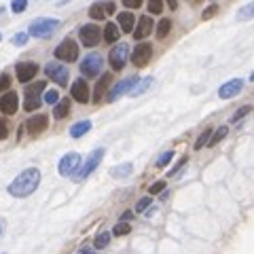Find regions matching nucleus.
<instances>
[{"instance_id":"1","label":"nucleus","mask_w":254,"mask_h":254,"mask_svg":"<svg viewBox=\"0 0 254 254\" xmlns=\"http://www.w3.org/2000/svg\"><path fill=\"white\" fill-rule=\"evenodd\" d=\"M38 184H41V171L36 168H28L9 184V193L13 197H28L38 189Z\"/></svg>"},{"instance_id":"2","label":"nucleus","mask_w":254,"mask_h":254,"mask_svg":"<svg viewBox=\"0 0 254 254\" xmlns=\"http://www.w3.org/2000/svg\"><path fill=\"white\" fill-rule=\"evenodd\" d=\"M104 155H106V150H104V148H95V150L91 152V155L87 157V161L83 163V165H79V169H76L74 174H72V180H74V182H83L89 174H91V171H95V168H98V165L102 163V159H104Z\"/></svg>"},{"instance_id":"3","label":"nucleus","mask_w":254,"mask_h":254,"mask_svg":"<svg viewBox=\"0 0 254 254\" xmlns=\"http://www.w3.org/2000/svg\"><path fill=\"white\" fill-rule=\"evenodd\" d=\"M57 28H60V19H51V17L34 19V21L30 23V36H34V38H49Z\"/></svg>"},{"instance_id":"4","label":"nucleus","mask_w":254,"mask_h":254,"mask_svg":"<svg viewBox=\"0 0 254 254\" xmlns=\"http://www.w3.org/2000/svg\"><path fill=\"white\" fill-rule=\"evenodd\" d=\"M55 57L62 62H76L79 60V44L72 38H66L55 47Z\"/></svg>"},{"instance_id":"5","label":"nucleus","mask_w":254,"mask_h":254,"mask_svg":"<svg viewBox=\"0 0 254 254\" xmlns=\"http://www.w3.org/2000/svg\"><path fill=\"white\" fill-rule=\"evenodd\" d=\"M102 64H104L102 55L89 53L85 60L81 62V74L85 76V79H93V76H98V74L102 72Z\"/></svg>"},{"instance_id":"6","label":"nucleus","mask_w":254,"mask_h":254,"mask_svg":"<svg viewBox=\"0 0 254 254\" xmlns=\"http://www.w3.org/2000/svg\"><path fill=\"white\" fill-rule=\"evenodd\" d=\"M44 74L49 76L51 81H55L60 87H66L68 85V79H70V72L64 64H55V62H49L44 66Z\"/></svg>"},{"instance_id":"7","label":"nucleus","mask_w":254,"mask_h":254,"mask_svg":"<svg viewBox=\"0 0 254 254\" xmlns=\"http://www.w3.org/2000/svg\"><path fill=\"white\" fill-rule=\"evenodd\" d=\"M127 53H129V47L125 42H119V47H112V51L108 53V64H110L112 70H123L127 64Z\"/></svg>"},{"instance_id":"8","label":"nucleus","mask_w":254,"mask_h":254,"mask_svg":"<svg viewBox=\"0 0 254 254\" xmlns=\"http://www.w3.org/2000/svg\"><path fill=\"white\" fill-rule=\"evenodd\" d=\"M138 76H127V79H123V81H119L117 85H114L112 89H110V93H108V102H117L121 95H125V93H129L133 87L138 85Z\"/></svg>"},{"instance_id":"9","label":"nucleus","mask_w":254,"mask_h":254,"mask_svg":"<svg viewBox=\"0 0 254 254\" xmlns=\"http://www.w3.org/2000/svg\"><path fill=\"white\" fill-rule=\"evenodd\" d=\"M79 36H81V42L85 44V47H95L102 38V30L93 23H87V25H81Z\"/></svg>"},{"instance_id":"10","label":"nucleus","mask_w":254,"mask_h":254,"mask_svg":"<svg viewBox=\"0 0 254 254\" xmlns=\"http://www.w3.org/2000/svg\"><path fill=\"white\" fill-rule=\"evenodd\" d=\"M79 165H81V155L79 152H68V155L62 157L57 171H60V176H72L74 171L79 169Z\"/></svg>"},{"instance_id":"11","label":"nucleus","mask_w":254,"mask_h":254,"mask_svg":"<svg viewBox=\"0 0 254 254\" xmlns=\"http://www.w3.org/2000/svg\"><path fill=\"white\" fill-rule=\"evenodd\" d=\"M150 57H152V47L142 42V44H136V49H133V53H131V62L136 68H144L146 64L150 62Z\"/></svg>"},{"instance_id":"12","label":"nucleus","mask_w":254,"mask_h":254,"mask_svg":"<svg viewBox=\"0 0 254 254\" xmlns=\"http://www.w3.org/2000/svg\"><path fill=\"white\" fill-rule=\"evenodd\" d=\"M36 72H38V64H34V62H21V64H17L15 66L17 81H21V83L32 81Z\"/></svg>"},{"instance_id":"13","label":"nucleus","mask_w":254,"mask_h":254,"mask_svg":"<svg viewBox=\"0 0 254 254\" xmlns=\"http://www.w3.org/2000/svg\"><path fill=\"white\" fill-rule=\"evenodd\" d=\"M241 87H244V81H241V79L227 81L225 85H220V89H218V98H222V100L235 98V95H237V93L241 91Z\"/></svg>"},{"instance_id":"14","label":"nucleus","mask_w":254,"mask_h":254,"mask_svg":"<svg viewBox=\"0 0 254 254\" xmlns=\"http://www.w3.org/2000/svg\"><path fill=\"white\" fill-rule=\"evenodd\" d=\"M47 125H49V117H47V114H34V117L28 119V123H25V127H28V131L32 133V136L42 133L44 129H47Z\"/></svg>"},{"instance_id":"15","label":"nucleus","mask_w":254,"mask_h":254,"mask_svg":"<svg viewBox=\"0 0 254 254\" xmlns=\"http://www.w3.org/2000/svg\"><path fill=\"white\" fill-rule=\"evenodd\" d=\"M70 95L76 100V102H81V104H87L89 102V87H87V81H74L72 83V89H70Z\"/></svg>"},{"instance_id":"16","label":"nucleus","mask_w":254,"mask_h":254,"mask_svg":"<svg viewBox=\"0 0 254 254\" xmlns=\"http://www.w3.org/2000/svg\"><path fill=\"white\" fill-rule=\"evenodd\" d=\"M19 108V100H17V93L9 91L6 95H2L0 98V110H2L4 114H15Z\"/></svg>"},{"instance_id":"17","label":"nucleus","mask_w":254,"mask_h":254,"mask_svg":"<svg viewBox=\"0 0 254 254\" xmlns=\"http://www.w3.org/2000/svg\"><path fill=\"white\" fill-rule=\"evenodd\" d=\"M150 34H152V17H148V15L140 17L138 28H136V32H133L136 41H144V38H146V36H150Z\"/></svg>"},{"instance_id":"18","label":"nucleus","mask_w":254,"mask_h":254,"mask_svg":"<svg viewBox=\"0 0 254 254\" xmlns=\"http://www.w3.org/2000/svg\"><path fill=\"white\" fill-rule=\"evenodd\" d=\"M108 83H110V74H102V79L98 81V85H95V91H93V102H95V104H100V102H102V95H104Z\"/></svg>"},{"instance_id":"19","label":"nucleus","mask_w":254,"mask_h":254,"mask_svg":"<svg viewBox=\"0 0 254 254\" xmlns=\"http://www.w3.org/2000/svg\"><path fill=\"white\" fill-rule=\"evenodd\" d=\"M91 129V121H79V123H74L72 127H70V136L72 138H83L85 133Z\"/></svg>"},{"instance_id":"20","label":"nucleus","mask_w":254,"mask_h":254,"mask_svg":"<svg viewBox=\"0 0 254 254\" xmlns=\"http://www.w3.org/2000/svg\"><path fill=\"white\" fill-rule=\"evenodd\" d=\"M119 30L125 34L133 30V13H119Z\"/></svg>"},{"instance_id":"21","label":"nucleus","mask_w":254,"mask_h":254,"mask_svg":"<svg viewBox=\"0 0 254 254\" xmlns=\"http://www.w3.org/2000/svg\"><path fill=\"white\" fill-rule=\"evenodd\" d=\"M70 114V100H62V102H57L55 108H53V117L57 121H62V119H66Z\"/></svg>"},{"instance_id":"22","label":"nucleus","mask_w":254,"mask_h":254,"mask_svg":"<svg viewBox=\"0 0 254 254\" xmlns=\"http://www.w3.org/2000/svg\"><path fill=\"white\" fill-rule=\"evenodd\" d=\"M119 38V25L117 23H106L104 25V41L106 42H114Z\"/></svg>"},{"instance_id":"23","label":"nucleus","mask_w":254,"mask_h":254,"mask_svg":"<svg viewBox=\"0 0 254 254\" xmlns=\"http://www.w3.org/2000/svg\"><path fill=\"white\" fill-rule=\"evenodd\" d=\"M133 171V165L131 163H123V165H119V168H112L110 169V176L114 178H127Z\"/></svg>"},{"instance_id":"24","label":"nucleus","mask_w":254,"mask_h":254,"mask_svg":"<svg viewBox=\"0 0 254 254\" xmlns=\"http://www.w3.org/2000/svg\"><path fill=\"white\" fill-rule=\"evenodd\" d=\"M108 244H110V233L102 231V233L95 235V239H93V248H95V250H104Z\"/></svg>"},{"instance_id":"25","label":"nucleus","mask_w":254,"mask_h":254,"mask_svg":"<svg viewBox=\"0 0 254 254\" xmlns=\"http://www.w3.org/2000/svg\"><path fill=\"white\" fill-rule=\"evenodd\" d=\"M150 83H152V76H146V79L138 81V85H136V87H133L131 91H129V93H131V98H138L140 93H144L146 89H148V85H150Z\"/></svg>"},{"instance_id":"26","label":"nucleus","mask_w":254,"mask_h":254,"mask_svg":"<svg viewBox=\"0 0 254 254\" xmlns=\"http://www.w3.org/2000/svg\"><path fill=\"white\" fill-rule=\"evenodd\" d=\"M169 30H171V21L169 19H161V21L157 23V38L159 41H163V38L169 34Z\"/></svg>"},{"instance_id":"27","label":"nucleus","mask_w":254,"mask_h":254,"mask_svg":"<svg viewBox=\"0 0 254 254\" xmlns=\"http://www.w3.org/2000/svg\"><path fill=\"white\" fill-rule=\"evenodd\" d=\"M227 125H222L220 127V129H216L214 131V136H210V142H208V146H216V144H218L220 142V140H225L227 138Z\"/></svg>"},{"instance_id":"28","label":"nucleus","mask_w":254,"mask_h":254,"mask_svg":"<svg viewBox=\"0 0 254 254\" xmlns=\"http://www.w3.org/2000/svg\"><path fill=\"white\" fill-rule=\"evenodd\" d=\"M44 85H47L44 81H36L34 85H28V87H25V95H28V98H34V95H38L42 91Z\"/></svg>"},{"instance_id":"29","label":"nucleus","mask_w":254,"mask_h":254,"mask_svg":"<svg viewBox=\"0 0 254 254\" xmlns=\"http://www.w3.org/2000/svg\"><path fill=\"white\" fill-rule=\"evenodd\" d=\"M252 17H254V4L252 2L246 4L244 9L237 13V21H248V19H252Z\"/></svg>"},{"instance_id":"30","label":"nucleus","mask_w":254,"mask_h":254,"mask_svg":"<svg viewBox=\"0 0 254 254\" xmlns=\"http://www.w3.org/2000/svg\"><path fill=\"white\" fill-rule=\"evenodd\" d=\"M210 136H212V129H203V131H201V136L197 138V142H195V150H201L203 146H208Z\"/></svg>"},{"instance_id":"31","label":"nucleus","mask_w":254,"mask_h":254,"mask_svg":"<svg viewBox=\"0 0 254 254\" xmlns=\"http://www.w3.org/2000/svg\"><path fill=\"white\" fill-rule=\"evenodd\" d=\"M89 15H91V19H102V17H106V13H104V4H102V2L91 4V9H89Z\"/></svg>"},{"instance_id":"32","label":"nucleus","mask_w":254,"mask_h":254,"mask_svg":"<svg viewBox=\"0 0 254 254\" xmlns=\"http://www.w3.org/2000/svg\"><path fill=\"white\" fill-rule=\"evenodd\" d=\"M41 104H42V100H38V95H34V98H28V100H25L23 108H25L28 112H32V110H38V108H41Z\"/></svg>"},{"instance_id":"33","label":"nucleus","mask_w":254,"mask_h":254,"mask_svg":"<svg viewBox=\"0 0 254 254\" xmlns=\"http://www.w3.org/2000/svg\"><path fill=\"white\" fill-rule=\"evenodd\" d=\"M127 233H131V227L127 225V222H117L112 229V235H117V237H121V235H127Z\"/></svg>"},{"instance_id":"34","label":"nucleus","mask_w":254,"mask_h":254,"mask_svg":"<svg viewBox=\"0 0 254 254\" xmlns=\"http://www.w3.org/2000/svg\"><path fill=\"white\" fill-rule=\"evenodd\" d=\"M171 159H174V150H165L163 155L157 159V163H155V165H157V168H165V165H168V163L171 161Z\"/></svg>"},{"instance_id":"35","label":"nucleus","mask_w":254,"mask_h":254,"mask_svg":"<svg viewBox=\"0 0 254 254\" xmlns=\"http://www.w3.org/2000/svg\"><path fill=\"white\" fill-rule=\"evenodd\" d=\"M44 102H47V104H57V102H60V93H57V89H49V91H44Z\"/></svg>"},{"instance_id":"36","label":"nucleus","mask_w":254,"mask_h":254,"mask_svg":"<svg viewBox=\"0 0 254 254\" xmlns=\"http://www.w3.org/2000/svg\"><path fill=\"white\" fill-rule=\"evenodd\" d=\"M148 11L152 15H159L163 11V0H148Z\"/></svg>"},{"instance_id":"37","label":"nucleus","mask_w":254,"mask_h":254,"mask_svg":"<svg viewBox=\"0 0 254 254\" xmlns=\"http://www.w3.org/2000/svg\"><path fill=\"white\" fill-rule=\"evenodd\" d=\"M25 6H28V0H13V2H11V11L13 13H23Z\"/></svg>"},{"instance_id":"38","label":"nucleus","mask_w":254,"mask_h":254,"mask_svg":"<svg viewBox=\"0 0 254 254\" xmlns=\"http://www.w3.org/2000/svg\"><path fill=\"white\" fill-rule=\"evenodd\" d=\"M250 110H252V106H241L239 110H237V112H235L233 117H231V121H233V123H237V121H241V119H244V117H246V114L250 112Z\"/></svg>"},{"instance_id":"39","label":"nucleus","mask_w":254,"mask_h":254,"mask_svg":"<svg viewBox=\"0 0 254 254\" xmlns=\"http://www.w3.org/2000/svg\"><path fill=\"white\" fill-rule=\"evenodd\" d=\"M216 13H218V6H216V4H210L208 9L201 13V19H203V21H208V19H212V17L216 15Z\"/></svg>"},{"instance_id":"40","label":"nucleus","mask_w":254,"mask_h":254,"mask_svg":"<svg viewBox=\"0 0 254 254\" xmlns=\"http://www.w3.org/2000/svg\"><path fill=\"white\" fill-rule=\"evenodd\" d=\"M163 190H165V182L159 180V182H155V184H150L148 193H150V195H157V193H163Z\"/></svg>"},{"instance_id":"41","label":"nucleus","mask_w":254,"mask_h":254,"mask_svg":"<svg viewBox=\"0 0 254 254\" xmlns=\"http://www.w3.org/2000/svg\"><path fill=\"white\" fill-rule=\"evenodd\" d=\"M150 203H152L150 197H144V199H140V201H138V206H136V212H138V214H140V212H144V210L148 208Z\"/></svg>"},{"instance_id":"42","label":"nucleus","mask_w":254,"mask_h":254,"mask_svg":"<svg viewBox=\"0 0 254 254\" xmlns=\"http://www.w3.org/2000/svg\"><path fill=\"white\" fill-rule=\"evenodd\" d=\"M187 163H189V159H187V157H182L180 161H178V163L174 165V168L169 169V176H174V174H178V171H180V169H182V168H184V165H187Z\"/></svg>"},{"instance_id":"43","label":"nucleus","mask_w":254,"mask_h":254,"mask_svg":"<svg viewBox=\"0 0 254 254\" xmlns=\"http://www.w3.org/2000/svg\"><path fill=\"white\" fill-rule=\"evenodd\" d=\"M25 42H28V34H23V32H19V34L13 36V44H19V47H21V44H25Z\"/></svg>"},{"instance_id":"44","label":"nucleus","mask_w":254,"mask_h":254,"mask_svg":"<svg viewBox=\"0 0 254 254\" xmlns=\"http://www.w3.org/2000/svg\"><path fill=\"white\" fill-rule=\"evenodd\" d=\"M9 85H11V76L9 74H0V91L9 89Z\"/></svg>"},{"instance_id":"45","label":"nucleus","mask_w":254,"mask_h":254,"mask_svg":"<svg viewBox=\"0 0 254 254\" xmlns=\"http://www.w3.org/2000/svg\"><path fill=\"white\" fill-rule=\"evenodd\" d=\"M9 136V125H6V121H0V140H6Z\"/></svg>"},{"instance_id":"46","label":"nucleus","mask_w":254,"mask_h":254,"mask_svg":"<svg viewBox=\"0 0 254 254\" xmlns=\"http://www.w3.org/2000/svg\"><path fill=\"white\" fill-rule=\"evenodd\" d=\"M123 4L127 9H138V6L142 4V0H123Z\"/></svg>"},{"instance_id":"47","label":"nucleus","mask_w":254,"mask_h":254,"mask_svg":"<svg viewBox=\"0 0 254 254\" xmlns=\"http://www.w3.org/2000/svg\"><path fill=\"white\" fill-rule=\"evenodd\" d=\"M104 13H106V15H112V13H114V2H106L104 4Z\"/></svg>"},{"instance_id":"48","label":"nucleus","mask_w":254,"mask_h":254,"mask_svg":"<svg viewBox=\"0 0 254 254\" xmlns=\"http://www.w3.org/2000/svg\"><path fill=\"white\" fill-rule=\"evenodd\" d=\"M165 2L169 4V9H171V11H176V9H178V0H165Z\"/></svg>"},{"instance_id":"49","label":"nucleus","mask_w":254,"mask_h":254,"mask_svg":"<svg viewBox=\"0 0 254 254\" xmlns=\"http://www.w3.org/2000/svg\"><path fill=\"white\" fill-rule=\"evenodd\" d=\"M76 254H95V252L91 250V248H81V250L76 252Z\"/></svg>"},{"instance_id":"50","label":"nucleus","mask_w":254,"mask_h":254,"mask_svg":"<svg viewBox=\"0 0 254 254\" xmlns=\"http://www.w3.org/2000/svg\"><path fill=\"white\" fill-rule=\"evenodd\" d=\"M129 218H133V212H125V214H123V222L129 220Z\"/></svg>"},{"instance_id":"51","label":"nucleus","mask_w":254,"mask_h":254,"mask_svg":"<svg viewBox=\"0 0 254 254\" xmlns=\"http://www.w3.org/2000/svg\"><path fill=\"white\" fill-rule=\"evenodd\" d=\"M0 13H4V9H2V6H0Z\"/></svg>"},{"instance_id":"52","label":"nucleus","mask_w":254,"mask_h":254,"mask_svg":"<svg viewBox=\"0 0 254 254\" xmlns=\"http://www.w3.org/2000/svg\"><path fill=\"white\" fill-rule=\"evenodd\" d=\"M0 233H2V227H0Z\"/></svg>"},{"instance_id":"53","label":"nucleus","mask_w":254,"mask_h":254,"mask_svg":"<svg viewBox=\"0 0 254 254\" xmlns=\"http://www.w3.org/2000/svg\"><path fill=\"white\" fill-rule=\"evenodd\" d=\"M0 38H2V36H0Z\"/></svg>"}]
</instances>
